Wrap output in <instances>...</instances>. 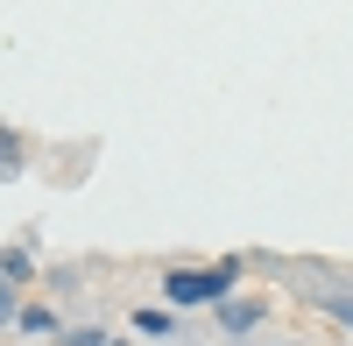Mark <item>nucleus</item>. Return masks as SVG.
Returning <instances> with one entry per match:
<instances>
[{
  "label": "nucleus",
  "mask_w": 353,
  "mask_h": 346,
  "mask_svg": "<svg viewBox=\"0 0 353 346\" xmlns=\"http://www.w3.org/2000/svg\"><path fill=\"white\" fill-rule=\"evenodd\" d=\"M134 332H170V311H156V304L134 311Z\"/></svg>",
  "instance_id": "1a4fd4ad"
},
{
  "label": "nucleus",
  "mask_w": 353,
  "mask_h": 346,
  "mask_svg": "<svg viewBox=\"0 0 353 346\" xmlns=\"http://www.w3.org/2000/svg\"><path fill=\"white\" fill-rule=\"evenodd\" d=\"M233 283H241V262H205V269H163V304H170V311H219Z\"/></svg>",
  "instance_id": "f257e3e1"
},
{
  "label": "nucleus",
  "mask_w": 353,
  "mask_h": 346,
  "mask_svg": "<svg viewBox=\"0 0 353 346\" xmlns=\"http://www.w3.org/2000/svg\"><path fill=\"white\" fill-rule=\"evenodd\" d=\"M64 346H121V339H106L99 325H71V332H64Z\"/></svg>",
  "instance_id": "6e6552de"
},
{
  "label": "nucleus",
  "mask_w": 353,
  "mask_h": 346,
  "mask_svg": "<svg viewBox=\"0 0 353 346\" xmlns=\"http://www.w3.org/2000/svg\"><path fill=\"white\" fill-rule=\"evenodd\" d=\"M297 297L318 311V318H332L339 332H353V283H332V276H304Z\"/></svg>",
  "instance_id": "f03ea898"
},
{
  "label": "nucleus",
  "mask_w": 353,
  "mask_h": 346,
  "mask_svg": "<svg viewBox=\"0 0 353 346\" xmlns=\"http://www.w3.org/2000/svg\"><path fill=\"white\" fill-rule=\"evenodd\" d=\"M14 325H21V332H57V311H50V304H21Z\"/></svg>",
  "instance_id": "423d86ee"
},
{
  "label": "nucleus",
  "mask_w": 353,
  "mask_h": 346,
  "mask_svg": "<svg viewBox=\"0 0 353 346\" xmlns=\"http://www.w3.org/2000/svg\"><path fill=\"white\" fill-rule=\"evenodd\" d=\"M21 163H28V141H21L14 128H0V177H14Z\"/></svg>",
  "instance_id": "39448f33"
},
{
  "label": "nucleus",
  "mask_w": 353,
  "mask_h": 346,
  "mask_svg": "<svg viewBox=\"0 0 353 346\" xmlns=\"http://www.w3.org/2000/svg\"><path fill=\"white\" fill-rule=\"evenodd\" d=\"M219 325H226V332H254V325H261V297H248V304L226 297V304H219Z\"/></svg>",
  "instance_id": "20e7f679"
},
{
  "label": "nucleus",
  "mask_w": 353,
  "mask_h": 346,
  "mask_svg": "<svg viewBox=\"0 0 353 346\" xmlns=\"http://www.w3.org/2000/svg\"><path fill=\"white\" fill-rule=\"evenodd\" d=\"M14 318H21V290H14V283H8V276H0V332H8Z\"/></svg>",
  "instance_id": "0eeeda50"
},
{
  "label": "nucleus",
  "mask_w": 353,
  "mask_h": 346,
  "mask_svg": "<svg viewBox=\"0 0 353 346\" xmlns=\"http://www.w3.org/2000/svg\"><path fill=\"white\" fill-rule=\"evenodd\" d=\"M0 276H8L14 290H36V241H21V247H0Z\"/></svg>",
  "instance_id": "7ed1b4c3"
}]
</instances>
